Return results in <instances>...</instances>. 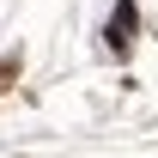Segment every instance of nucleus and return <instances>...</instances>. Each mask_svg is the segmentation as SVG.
I'll list each match as a JSON object with an SVG mask.
<instances>
[{"mask_svg": "<svg viewBox=\"0 0 158 158\" xmlns=\"http://www.w3.org/2000/svg\"><path fill=\"white\" fill-rule=\"evenodd\" d=\"M12 79H19V55H6V61H0V91H6Z\"/></svg>", "mask_w": 158, "mask_h": 158, "instance_id": "nucleus-2", "label": "nucleus"}, {"mask_svg": "<svg viewBox=\"0 0 158 158\" xmlns=\"http://www.w3.org/2000/svg\"><path fill=\"white\" fill-rule=\"evenodd\" d=\"M110 49L128 55L134 49V0H116V19H110Z\"/></svg>", "mask_w": 158, "mask_h": 158, "instance_id": "nucleus-1", "label": "nucleus"}]
</instances>
